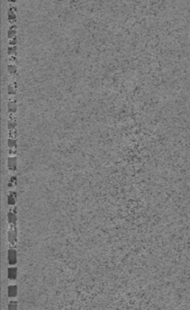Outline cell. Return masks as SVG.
<instances>
[{"instance_id":"15","label":"cell","mask_w":190,"mask_h":310,"mask_svg":"<svg viewBox=\"0 0 190 310\" xmlns=\"http://www.w3.org/2000/svg\"><path fill=\"white\" fill-rule=\"evenodd\" d=\"M7 92H8V93H9V94H14V93H15V89H14V87H13L12 84L8 85V87H7Z\"/></svg>"},{"instance_id":"14","label":"cell","mask_w":190,"mask_h":310,"mask_svg":"<svg viewBox=\"0 0 190 310\" xmlns=\"http://www.w3.org/2000/svg\"><path fill=\"white\" fill-rule=\"evenodd\" d=\"M7 144H8V147H9L10 149H13L15 146V141L14 139H8Z\"/></svg>"},{"instance_id":"8","label":"cell","mask_w":190,"mask_h":310,"mask_svg":"<svg viewBox=\"0 0 190 310\" xmlns=\"http://www.w3.org/2000/svg\"><path fill=\"white\" fill-rule=\"evenodd\" d=\"M7 37L9 39L15 38V25H12L7 32Z\"/></svg>"},{"instance_id":"12","label":"cell","mask_w":190,"mask_h":310,"mask_svg":"<svg viewBox=\"0 0 190 310\" xmlns=\"http://www.w3.org/2000/svg\"><path fill=\"white\" fill-rule=\"evenodd\" d=\"M15 53H16V47L15 46H9L7 48V54L9 56H14V55H15Z\"/></svg>"},{"instance_id":"9","label":"cell","mask_w":190,"mask_h":310,"mask_svg":"<svg viewBox=\"0 0 190 310\" xmlns=\"http://www.w3.org/2000/svg\"><path fill=\"white\" fill-rule=\"evenodd\" d=\"M7 203L8 205L13 206L15 204V193H10L7 197Z\"/></svg>"},{"instance_id":"5","label":"cell","mask_w":190,"mask_h":310,"mask_svg":"<svg viewBox=\"0 0 190 310\" xmlns=\"http://www.w3.org/2000/svg\"><path fill=\"white\" fill-rule=\"evenodd\" d=\"M7 294L9 297H15L17 294V287L15 285H11L7 288Z\"/></svg>"},{"instance_id":"11","label":"cell","mask_w":190,"mask_h":310,"mask_svg":"<svg viewBox=\"0 0 190 310\" xmlns=\"http://www.w3.org/2000/svg\"><path fill=\"white\" fill-rule=\"evenodd\" d=\"M17 309H18V306H17L16 301H10L7 306V310H17Z\"/></svg>"},{"instance_id":"10","label":"cell","mask_w":190,"mask_h":310,"mask_svg":"<svg viewBox=\"0 0 190 310\" xmlns=\"http://www.w3.org/2000/svg\"><path fill=\"white\" fill-rule=\"evenodd\" d=\"M7 107H8V112H15L16 111V104L14 102H9L7 103Z\"/></svg>"},{"instance_id":"18","label":"cell","mask_w":190,"mask_h":310,"mask_svg":"<svg viewBox=\"0 0 190 310\" xmlns=\"http://www.w3.org/2000/svg\"><path fill=\"white\" fill-rule=\"evenodd\" d=\"M15 1V0H8V2H10V3H14Z\"/></svg>"},{"instance_id":"7","label":"cell","mask_w":190,"mask_h":310,"mask_svg":"<svg viewBox=\"0 0 190 310\" xmlns=\"http://www.w3.org/2000/svg\"><path fill=\"white\" fill-rule=\"evenodd\" d=\"M8 20H9L11 23L15 22V14L13 7H10L9 9H8Z\"/></svg>"},{"instance_id":"1","label":"cell","mask_w":190,"mask_h":310,"mask_svg":"<svg viewBox=\"0 0 190 310\" xmlns=\"http://www.w3.org/2000/svg\"><path fill=\"white\" fill-rule=\"evenodd\" d=\"M7 261L8 264L14 266L16 264V250L15 249H9L7 251Z\"/></svg>"},{"instance_id":"17","label":"cell","mask_w":190,"mask_h":310,"mask_svg":"<svg viewBox=\"0 0 190 310\" xmlns=\"http://www.w3.org/2000/svg\"><path fill=\"white\" fill-rule=\"evenodd\" d=\"M15 43H16V40H15V38H14V39H12L11 41H10V45L11 46H15Z\"/></svg>"},{"instance_id":"13","label":"cell","mask_w":190,"mask_h":310,"mask_svg":"<svg viewBox=\"0 0 190 310\" xmlns=\"http://www.w3.org/2000/svg\"><path fill=\"white\" fill-rule=\"evenodd\" d=\"M7 70H8V72H9V74L14 75L16 73V66L15 65H9L7 66Z\"/></svg>"},{"instance_id":"4","label":"cell","mask_w":190,"mask_h":310,"mask_svg":"<svg viewBox=\"0 0 190 310\" xmlns=\"http://www.w3.org/2000/svg\"><path fill=\"white\" fill-rule=\"evenodd\" d=\"M16 275H17V269L16 268H8L7 269V277L9 279L11 280H15L16 278Z\"/></svg>"},{"instance_id":"2","label":"cell","mask_w":190,"mask_h":310,"mask_svg":"<svg viewBox=\"0 0 190 310\" xmlns=\"http://www.w3.org/2000/svg\"><path fill=\"white\" fill-rule=\"evenodd\" d=\"M7 238L8 242L10 244L14 245L16 241V229L15 228H10L7 231Z\"/></svg>"},{"instance_id":"3","label":"cell","mask_w":190,"mask_h":310,"mask_svg":"<svg viewBox=\"0 0 190 310\" xmlns=\"http://www.w3.org/2000/svg\"><path fill=\"white\" fill-rule=\"evenodd\" d=\"M7 166L11 171H15L16 168V158L15 156L8 157L7 159Z\"/></svg>"},{"instance_id":"6","label":"cell","mask_w":190,"mask_h":310,"mask_svg":"<svg viewBox=\"0 0 190 310\" xmlns=\"http://www.w3.org/2000/svg\"><path fill=\"white\" fill-rule=\"evenodd\" d=\"M7 219H8V223L9 224H15L16 222V216H15V213H14V212L10 211L7 213Z\"/></svg>"},{"instance_id":"16","label":"cell","mask_w":190,"mask_h":310,"mask_svg":"<svg viewBox=\"0 0 190 310\" xmlns=\"http://www.w3.org/2000/svg\"><path fill=\"white\" fill-rule=\"evenodd\" d=\"M15 127V122L14 121H9V122H8V129L13 130Z\"/></svg>"}]
</instances>
